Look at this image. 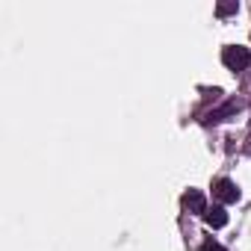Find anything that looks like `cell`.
Listing matches in <instances>:
<instances>
[{
  "mask_svg": "<svg viewBox=\"0 0 251 251\" xmlns=\"http://www.w3.org/2000/svg\"><path fill=\"white\" fill-rule=\"evenodd\" d=\"M222 62H225V68H230V71H242V68H248L251 53H248V48H242V45H227V48L222 50Z\"/></svg>",
  "mask_w": 251,
  "mask_h": 251,
  "instance_id": "6da1fadb",
  "label": "cell"
},
{
  "mask_svg": "<svg viewBox=\"0 0 251 251\" xmlns=\"http://www.w3.org/2000/svg\"><path fill=\"white\" fill-rule=\"evenodd\" d=\"M213 192H216V198H219L222 204H233V201H239V189H236V183H233V180H227V177L216 180Z\"/></svg>",
  "mask_w": 251,
  "mask_h": 251,
  "instance_id": "7a4b0ae2",
  "label": "cell"
},
{
  "mask_svg": "<svg viewBox=\"0 0 251 251\" xmlns=\"http://www.w3.org/2000/svg\"><path fill=\"white\" fill-rule=\"evenodd\" d=\"M242 109V100H227L225 106H219V109H210L207 115H204V121L207 124H219V121H225L227 115H236Z\"/></svg>",
  "mask_w": 251,
  "mask_h": 251,
  "instance_id": "3957f363",
  "label": "cell"
},
{
  "mask_svg": "<svg viewBox=\"0 0 251 251\" xmlns=\"http://www.w3.org/2000/svg\"><path fill=\"white\" fill-rule=\"evenodd\" d=\"M183 207L189 210V213H207V201H204V195L198 192V189H189L186 195H183Z\"/></svg>",
  "mask_w": 251,
  "mask_h": 251,
  "instance_id": "277c9868",
  "label": "cell"
},
{
  "mask_svg": "<svg viewBox=\"0 0 251 251\" xmlns=\"http://www.w3.org/2000/svg\"><path fill=\"white\" fill-rule=\"evenodd\" d=\"M204 222H207L210 227H225V225H227V213H225L222 207H207Z\"/></svg>",
  "mask_w": 251,
  "mask_h": 251,
  "instance_id": "5b68a950",
  "label": "cell"
},
{
  "mask_svg": "<svg viewBox=\"0 0 251 251\" xmlns=\"http://www.w3.org/2000/svg\"><path fill=\"white\" fill-rule=\"evenodd\" d=\"M239 12V3H236V0H230V3H219L216 6V15L219 18H225V15H236Z\"/></svg>",
  "mask_w": 251,
  "mask_h": 251,
  "instance_id": "8992f818",
  "label": "cell"
},
{
  "mask_svg": "<svg viewBox=\"0 0 251 251\" xmlns=\"http://www.w3.org/2000/svg\"><path fill=\"white\" fill-rule=\"evenodd\" d=\"M201 251H225V248H222V245H219V242H213V239H207V242H204V248H201Z\"/></svg>",
  "mask_w": 251,
  "mask_h": 251,
  "instance_id": "52a82bcc",
  "label": "cell"
}]
</instances>
